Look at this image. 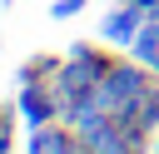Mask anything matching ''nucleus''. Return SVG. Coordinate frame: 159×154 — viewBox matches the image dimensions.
<instances>
[{
    "label": "nucleus",
    "instance_id": "f257e3e1",
    "mask_svg": "<svg viewBox=\"0 0 159 154\" xmlns=\"http://www.w3.org/2000/svg\"><path fill=\"white\" fill-rule=\"evenodd\" d=\"M139 35V5H124L104 20V40H134Z\"/></svg>",
    "mask_w": 159,
    "mask_h": 154
},
{
    "label": "nucleus",
    "instance_id": "f03ea898",
    "mask_svg": "<svg viewBox=\"0 0 159 154\" xmlns=\"http://www.w3.org/2000/svg\"><path fill=\"white\" fill-rule=\"evenodd\" d=\"M30 154H84V149H75V144H70V134H60V129H35Z\"/></svg>",
    "mask_w": 159,
    "mask_h": 154
},
{
    "label": "nucleus",
    "instance_id": "7ed1b4c3",
    "mask_svg": "<svg viewBox=\"0 0 159 154\" xmlns=\"http://www.w3.org/2000/svg\"><path fill=\"white\" fill-rule=\"evenodd\" d=\"M20 109H25L35 124H45V119H50V94H40L35 84H25V94H20Z\"/></svg>",
    "mask_w": 159,
    "mask_h": 154
},
{
    "label": "nucleus",
    "instance_id": "20e7f679",
    "mask_svg": "<svg viewBox=\"0 0 159 154\" xmlns=\"http://www.w3.org/2000/svg\"><path fill=\"white\" fill-rule=\"evenodd\" d=\"M134 55L149 60V65L159 60V20H154V25H139V35H134Z\"/></svg>",
    "mask_w": 159,
    "mask_h": 154
},
{
    "label": "nucleus",
    "instance_id": "39448f33",
    "mask_svg": "<svg viewBox=\"0 0 159 154\" xmlns=\"http://www.w3.org/2000/svg\"><path fill=\"white\" fill-rule=\"evenodd\" d=\"M80 5H84V0H60V5H55V15H60V20H65V15H75V10H80Z\"/></svg>",
    "mask_w": 159,
    "mask_h": 154
},
{
    "label": "nucleus",
    "instance_id": "423d86ee",
    "mask_svg": "<svg viewBox=\"0 0 159 154\" xmlns=\"http://www.w3.org/2000/svg\"><path fill=\"white\" fill-rule=\"evenodd\" d=\"M5 149H10V134H0V154H5Z\"/></svg>",
    "mask_w": 159,
    "mask_h": 154
},
{
    "label": "nucleus",
    "instance_id": "0eeeda50",
    "mask_svg": "<svg viewBox=\"0 0 159 154\" xmlns=\"http://www.w3.org/2000/svg\"><path fill=\"white\" fill-rule=\"evenodd\" d=\"M149 10H154V20H159V0H154V5H149Z\"/></svg>",
    "mask_w": 159,
    "mask_h": 154
},
{
    "label": "nucleus",
    "instance_id": "6e6552de",
    "mask_svg": "<svg viewBox=\"0 0 159 154\" xmlns=\"http://www.w3.org/2000/svg\"><path fill=\"white\" fill-rule=\"evenodd\" d=\"M154 129H159V124H154Z\"/></svg>",
    "mask_w": 159,
    "mask_h": 154
}]
</instances>
